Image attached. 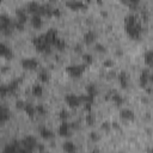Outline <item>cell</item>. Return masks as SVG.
<instances>
[{"instance_id":"7dc6e473","label":"cell","mask_w":153,"mask_h":153,"mask_svg":"<svg viewBox=\"0 0 153 153\" xmlns=\"http://www.w3.org/2000/svg\"><path fill=\"white\" fill-rule=\"evenodd\" d=\"M49 1H51V3H54V1H56V0H49Z\"/></svg>"},{"instance_id":"8d00e7d4","label":"cell","mask_w":153,"mask_h":153,"mask_svg":"<svg viewBox=\"0 0 153 153\" xmlns=\"http://www.w3.org/2000/svg\"><path fill=\"white\" fill-rule=\"evenodd\" d=\"M95 50L98 51V53H105L107 49H105V47H104L103 44H99V43H98V44L95 46Z\"/></svg>"},{"instance_id":"836d02e7","label":"cell","mask_w":153,"mask_h":153,"mask_svg":"<svg viewBox=\"0 0 153 153\" xmlns=\"http://www.w3.org/2000/svg\"><path fill=\"white\" fill-rule=\"evenodd\" d=\"M7 94H10V90H9V86L7 85H3L1 88H0V95L3 97H5Z\"/></svg>"},{"instance_id":"83f0119b","label":"cell","mask_w":153,"mask_h":153,"mask_svg":"<svg viewBox=\"0 0 153 153\" xmlns=\"http://www.w3.org/2000/svg\"><path fill=\"white\" fill-rule=\"evenodd\" d=\"M18 85H19V81L18 80H13V81H11L7 86H9V90H10V94H13L15 91L18 88Z\"/></svg>"},{"instance_id":"3957f363","label":"cell","mask_w":153,"mask_h":153,"mask_svg":"<svg viewBox=\"0 0 153 153\" xmlns=\"http://www.w3.org/2000/svg\"><path fill=\"white\" fill-rule=\"evenodd\" d=\"M85 68H86L85 64L84 65H71V66L66 67V72L73 78H79L85 72Z\"/></svg>"},{"instance_id":"60d3db41","label":"cell","mask_w":153,"mask_h":153,"mask_svg":"<svg viewBox=\"0 0 153 153\" xmlns=\"http://www.w3.org/2000/svg\"><path fill=\"white\" fill-rule=\"evenodd\" d=\"M110 123H109V122H103V125H102V128L103 129H105V131H109L110 129Z\"/></svg>"},{"instance_id":"b9f144b4","label":"cell","mask_w":153,"mask_h":153,"mask_svg":"<svg viewBox=\"0 0 153 153\" xmlns=\"http://www.w3.org/2000/svg\"><path fill=\"white\" fill-rule=\"evenodd\" d=\"M128 3H129L132 6H136V5L140 3V0H128Z\"/></svg>"},{"instance_id":"ba28073f","label":"cell","mask_w":153,"mask_h":153,"mask_svg":"<svg viewBox=\"0 0 153 153\" xmlns=\"http://www.w3.org/2000/svg\"><path fill=\"white\" fill-rule=\"evenodd\" d=\"M57 38H59V37H57V34H56L55 30H53V29L48 30V31L44 34V40H46V42L49 43V44H54Z\"/></svg>"},{"instance_id":"d590c367","label":"cell","mask_w":153,"mask_h":153,"mask_svg":"<svg viewBox=\"0 0 153 153\" xmlns=\"http://www.w3.org/2000/svg\"><path fill=\"white\" fill-rule=\"evenodd\" d=\"M25 105H26V103H25L24 101H17V102H16V108H17L18 110H24Z\"/></svg>"},{"instance_id":"2e32d148","label":"cell","mask_w":153,"mask_h":153,"mask_svg":"<svg viewBox=\"0 0 153 153\" xmlns=\"http://www.w3.org/2000/svg\"><path fill=\"white\" fill-rule=\"evenodd\" d=\"M148 81H149V73H148L147 70H145V71H142V73L140 75V86L141 87H146Z\"/></svg>"},{"instance_id":"4dcf8cb0","label":"cell","mask_w":153,"mask_h":153,"mask_svg":"<svg viewBox=\"0 0 153 153\" xmlns=\"http://www.w3.org/2000/svg\"><path fill=\"white\" fill-rule=\"evenodd\" d=\"M90 140L92 141V142H97V141H99V135H98V133H96V132H91L90 133Z\"/></svg>"},{"instance_id":"44dd1931","label":"cell","mask_w":153,"mask_h":153,"mask_svg":"<svg viewBox=\"0 0 153 153\" xmlns=\"http://www.w3.org/2000/svg\"><path fill=\"white\" fill-rule=\"evenodd\" d=\"M62 149L67 153H72V152H75L77 151V146L72 142V141H66L62 146Z\"/></svg>"},{"instance_id":"d6a6232c","label":"cell","mask_w":153,"mask_h":153,"mask_svg":"<svg viewBox=\"0 0 153 153\" xmlns=\"http://www.w3.org/2000/svg\"><path fill=\"white\" fill-rule=\"evenodd\" d=\"M85 121H86V123H87L88 126H94V123H95V117L91 115V114H88V115H86Z\"/></svg>"},{"instance_id":"9a60e30c","label":"cell","mask_w":153,"mask_h":153,"mask_svg":"<svg viewBox=\"0 0 153 153\" xmlns=\"http://www.w3.org/2000/svg\"><path fill=\"white\" fill-rule=\"evenodd\" d=\"M40 4L36 3V1H31L28 4V7H26V11L31 15H37L38 13V10H40Z\"/></svg>"},{"instance_id":"4fadbf2b","label":"cell","mask_w":153,"mask_h":153,"mask_svg":"<svg viewBox=\"0 0 153 153\" xmlns=\"http://www.w3.org/2000/svg\"><path fill=\"white\" fill-rule=\"evenodd\" d=\"M16 16H17V20L25 24L28 22V11L22 10V9H17L16 10Z\"/></svg>"},{"instance_id":"c3c4849f","label":"cell","mask_w":153,"mask_h":153,"mask_svg":"<svg viewBox=\"0 0 153 153\" xmlns=\"http://www.w3.org/2000/svg\"><path fill=\"white\" fill-rule=\"evenodd\" d=\"M152 122H153V121H152Z\"/></svg>"},{"instance_id":"cb8c5ba5","label":"cell","mask_w":153,"mask_h":153,"mask_svg":"<svg viewBox=\"0 0 153 153\" xmlns=\"http://www.w3.org/2000/svg\"><path fill=\"white\" fill-rule=\"evenodd\" d=\"M111 99H112V102L117 105V107H121L122 104L125 103V99H123V97H122L121 95H118V94H114L112 96H111Z\"/></svg>"},{"instance_id":"8992f818","label":"cell","mask_w":153,"mask_h":153,"mask_svg":"<svg viewBox=\"0 0 153 153\" xmlns=\"http://www.w3.org/2000/svg\"><path fill=\"white\" fill-rule=\"evenodd\" d=\"M59 135L60 136H70L71 135V126L67 123V121H62V123L59 126Z\"/></svg>"},{"instance_id":"d6986e66","label":"cell","mask_w":153,"mask_h":153,"mask_svg":"<svg viewBox=\"0 0 153 153\" xmlns=\"http://www.w3.org/2000/svg\"><path fill=\"white\" fill-rule=\"evenodd\" d=\"M24 111L26 112V115L29 117H34L37 112H36V107H34L33 104H30V103H26L25 108H24Z\"/></svg>"},{"instance_id":"74e56055","label":"cell","mask_w":153,"mask_h":153,"mask_svg":"<svg viewBox=\"0 0 153 153\" xmlns=\"http://www.w3.org/2000/svg\"><path fill=\"white\" fill-rule=\"evenodd\" d=\"M15 28H16L17 30H19V31H23V30H24V24L17 20V23H15Z\"/></svg>"},{"instance_id":"1f68e13d","label":"cell","mask_w":153,"mask_h":153,"mask_svg":"<svg viewBox=\"0 0 153 153\" xmlns=\"http://www.w3.org/2000/svg\"><path fill=\"white\" fill-rule=\"evenodd\" d=\"M136 22H138V19H136V17L133 16V15L127 16L126 19H125V23H126V24H133V23H136Z\"/></svg>"},{"instance_id":"f546056e","label":"cell","mask_w":153,"mask_h":153,"mask_svg":"<svg viewBox=\"0 0 153 153\" xmlns=\"http://www.w3.org/2000/svg\"><path fill=\"white\" fill-rule=\"evenodd\" d=\"M68 116H70V114H68V111L67 110H61L60 112H59V117L62 120V121H67V118H68Z\"/></svg>"},{"instance_id":"7a4b0ae2","label":"cell","mask_w":153,"mask_h":153,"mask_svg":"<svg viewBox=\"0 0 153 153\" xmlns=\"http://www.w3.org/2000/svg\"><path fill=\"white\" fill-rule=\"evenodd\" d=\"M22 146L23 148H20V152H33L37 148V141L34 136L28 135L22 140Z\"/></svg>"},{"instance_id":"8fae6325","label":"cell","mask_w":153,"mask_h":153,"mask_svg":"<svg viewBox=\"0 0 153 153\" xmlns=\"http://www.w3.org/2000/svg\"><path fill=\"white\" fill-rule=\"evenodd\" d=\"M120 116H121V118H123L125 121H132V120H134L135 114H134L133 110L126 108V109H122V110H121Z\"/></svg>"},{"instance_id":"f35d334b","label":"cell","mask_w":153,"mask_h":153,"mask_svg":"<svg viewBox=\"0 0 153 153\" xmlns=\"http://www.w3.org/2000/svg\"><path fill=\"white\" fill-rule=\"evenodd\" d=\"M61 16V11L59 9H53V17H60Z\"/></svg>"},{"instance_id":"ab89813d","label":"cell","mask_w":153,"mask_h":153,"mask_svg":"<svg viewBox=\"0 0 153 153\" xmlns=\"http://www.w3.org/2000/svg\"><path fill=\"white\" fill-rule=\"evenodd\" d=\"M91 105H92V103H84V109H85L87 112H90V111H91V108H92Z\"/></svg>"},{"instance_id":"d4e9b609","label":"cell","mask_w":153,"mask_h":153,"mask_svg":"<svg viewBox=\"0 0 153 153\" xmlns=\"http://www.w3.org/2000/svg\"><path fill=\"white\" fill-rule=\"evenodd\" d=\"M53 46H54L57 50H64V49L66 48V43H65V41H64V40H61V38H57Z\"/></svg>"},{"instance_id":"5b68a950","label":"cell","mask_w":153,"mask_h":153,"mask_svg":"<svg viewBox=\"0 0 153 153\" xmlns=\"http://www.w3.org/2000/svg\"><path fill=\"white\" fill-rule=\"evenodd\" d=\"M22 67L25 70H36L38 67V62L35 59H24L22 60Z\"/></svg>"},{"instance_id":"e575fe53","label":"cell","mask_w":153,"mask_h":153,"mask_svg":"<svg viewBox=\"0 0 153 153\" xmlns=\"http://www.w3.org/2000/svg\"><path fill=\"white\" fill-rule=\"evenodd\" d=\"M114 61L112 60H110V59H107L104 62H103V66L105 67V68H111V67H114Z\"/></svg>"},{"instance_id":"603a6c76","label":"cell","mask_w":153,"mask_h":153,"mask_svg":"<svg viewBox=\"0 0 153 153\" xmlns=\"http://www.w3.org/2000/svg\"><path fill=\"white\" fill-rule=\"evenodd\" d=\"M31 92H33L34 96L41 97V96L43 95V87H42L40 84H35V85L33 86V88H31Z\"/></svg>"},{"instance_id":"bcb514c9","label":"cell","mask_w":153,"mask_h":153,"mask_svg":"<svg viewBox=\"0 0 153 153\" xmlns=\"http://www.w3.org/2000/svg\"><path fill=\"white\" fill-rule=\"evenodd\" d=\"M116 54H117V55H122L123 53H122V50H117V51H116Z\"/></svg>"},{"instance_id":"ac0fdd59","label":"cell","mask_w":153,"mask_h":153,"mask_svg":"<svg viewBox=\"0 0 153 153\" xmlns=\"http://www.w3.org/2000/svg\"><path fill=\"white\" fill-rule=\"evenodd\" d=\"M118 81L121 84V86L123 88H127L128 87V75L126 72H121L118 74Z\"/></svg>"},{"instance_id":"6da1fadb","label":"cell","mask_w":153,"mask_h":153,"mask_svg":"<svg viewBox=\"0 0 153 153\" xmlns=\"http://www.w3.org/2000/svg\"><path fill=\"white\" fill-rule=\"evenodd\" d=\"M141 31H142V29H141V24L139 22L133 23V24H126V33L133 40H139L141 36Z\"/></svg>"},{"instance_id":"e0dca14e","label":"cell","mask_w":153,"mask_h":153,"mask_svg":"<svg viewBox=\"0 0 153 153\" xmlns=\"http://www.w3.org/2000/svg\"><path fill=\"white\" fill-rule=\"evenodd\" d=\"M144 61L148 67H153V50H147L144 55Z\"/></svg>"},{"instance_id":"7402d4cb","label":"cell","mask_w":153,"mask_h":153,"mask_svg":"<svg viewBox=\"0 0 153 153\" xmlns=\"http://www.w3.org/2000/svg\"><path fill=\"white\" fill-rule=\"evenodd\" d=\"M86 94L90 95V96H92V97H95L97 95V86H96V84L91 83V84L86 85Z\"/></svg>"},{"instance_id":"5bb4252c","label":"cell","mask_w":153,"mask_h":153,"mask_svg":"<svg viewBox=\"0 0 153 153\" xmlns=\"http://www.w3.org/2000/svg\"><path fill=\"white\" fill-rule=\"evenodd\" d=\"M40 136L43 140H50V139L54 138V133L50 129H48L46 127H42V128H40Z\"/></svg>"},{"instance_id":"7c38bea8","label":"cell","mask_w":153,"mask_h":153,"mask_svg":"<svg viewBox=\"0 0 153 153\" xmlns=\"http://www.w3.org/2000/svg\"><path fill=\"white\" fill-rule=\"evenodd\" d=\"M0 55H1L3 57H6V59H12L13 53H12V50L6 44L1 43V44H0Z\"/></svg>"},{"instance_id":"f6af8a7d","label":"cell","mask_w":153,"mask_h":153,"mask_svg":"<svg viewBox=\"0 0 153 153\" xmlns=\"http://www.w3.org/2000/svg\"><path fill=\"white\" fill-rule=\"evenodd\" d=\"M149 81L153 83V73H149Z\"/></svg>"},{"instance_id":"30bf717a","label":"cell","mask_w":153,"mask_h":153,"mask_svg":"<svg viewBox=\"0 0 153 153\" xmlns=\"http://www.w3.org/2000/svg\"><path fill=\"white\" fill-rule=\"evenodd\" d=\"M83 41L85 44H92L95 43L96 41V34L94 31H91V30H88V31H86L83 36Z\"/></svg>"},{"instance_id":"f1b7e54d","label":"cell","mask_w":153,"mask_h":153,"mask_svg":"<svg viewBox=\"0 0 153 153\" xmlns=\"http://www.w3.org/2000/svg\"><path fill=\"white\" fill-rule=\"evenodd\" d=\"M36 112L38 114V115H46V112H47V109L44 108V105H42V104H38V105H36Z\"/></svg>"},{"instance_id":"ee69618b","label":"cell","mask_w":153,"mask_h":153,"mask_svg":"<svg viewBox=\"0 0 153 153\" xmlns=\"http://www.w3.org/2000/svg\"><path fill=\"white\" fill-rule=\"evenodd\" d=\"M111 127H112V128H116V129H117V128H120L117 122H114V123H111Z\"/></svg>"},{"instance_id":"52a82bcc","label":"cell","mask_w":153,"mask_h":153,"mask_svg":"<svg viewBox=\"0 0 153 153\" xmlns=\"http://www.w3.org/2000/svg\"><path fill=\"white\" fill-rule=\"evenodd\" d=\"M66 6L68 9H71L72 11H77V10H83L86 7V5L80 1V0H70V1L66 3Z\"/></svg>"},{"instance_id":"4316f807","label":"cell","mask_w":153,"mask_h":153,"mask_svg":"<svg viewBox=\"0 0 153 153\" xmlns=\"http://www.w3.org/2000/svg\"><path fill=\"white\" fill-rule=\"evenodd\" d=\"M83 61H84V64L87 66V65H91L94 62V56L91 55V54H83Z\"/></svg>"},{"instance_id":"7bdbcfd3","label":"cell","mask_w":153,"mask_h":153,"mask_svg":"<svg viewBox=\"0 0 153 153\" xmlns=\"http://www.w3.org/2000/svg\"><path fill=\"white\" fill-rule=\"evenodd\" d=\"M74 51H78V53H79V51H81V46H79V44H78V46H75V47H74Z\"/></svg>"},{"instance_id":"ffe728a7","label":"cell","mask_w":153,"mask_h":153,"mask_svg":"<svg viewBox=\"0 0 153 153\" xmlns=\"http://www.w3.org/2000/svg\"><path fill=\"white\" fill-rule=\"evenodd\" d=\"M9 118H10V111L5 107H1V109H0V122L4 123Z\"/></svg>"},{"instance_id":"484cf974","label":"cell","mask_w":153,"mask_h":153,"mask_svg":"<svg viewBox=\"0 0 153 153\" xmlns=\"http://www.w3.org/2000/svg\"><path fill=\"white\" fill-rule=\"evenodd\" d=\"M38 80L41 83H48L49 81V74H48V72H46V71L40 72L38 73Z\"/></svg>"},{"instance_id":"9c48e42d","label":"cell","mask_w":153,"mask_h":153,"mask_svg":"<svg viewBox=\"0 0 153 153\" xmlns=\"http://www.w3.org/2000/svg\"><path fill=\"white\" fill-rule=\"evenodd\" d=\"M30 23H31V25L35 29H41L42 25H43L42 16H40V15H33L31 18H30Z\"/></svg>"},{"instance_id":"277c9868","label":"cell","mask_w":153,"mask_h":153,"mask_svg":"<svg viewBox=\"0 0 153 153\" xmlns=\"http://www.w3.org/2000/svg\"><path fill=\"white\" fill-rule=\"evenodd\" d=\"M65 101H66V103H67V105H68L70 108H78V107L81 104L79 96H77V95H73V94L66 95V97H65Z\"/></svg>"}]
</instances>
